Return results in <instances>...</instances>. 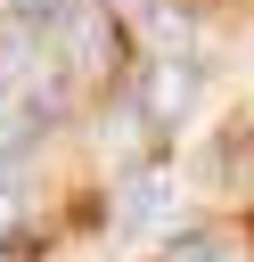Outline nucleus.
<instances>
[{
  "label": "nucleus",
  "instance_id": "4",
  "mask_svg": "<svg viewBox=\"0 0 254 262\" xmlns=\"http://www.w3.org/2000/svg\"><path fill=\"white\" fill-rule=\"evenodd\" d=\"M147 33L164 41V57H180V49H188V16H180V8H147Z\"/></svg>",
  "mask_w": 254,
  "mask_h": 262
},
{
  "label": "nucleus",
  "instance_id": "2",
  "mask_svg": "<svg viewBox=\"0 0 254 262\" xmlns=\"http://www.w3.org/2000/svg\"><path fill=\"white\" fill-rule=\"evenodd\" d=\"M147 115L156 123H180L188 115V98H197V74H188V57H147Z\"/></svg>",
  "mask_w": 254,
  "mask_h": 262
},
{
  "label": "nucleus",
  "instance_id": "3",
  "mask_svg": "<svg viewBox=\"0 0 254 262\" xmlns=\"http://www.w3.org/2000/svg\"><path fill=\"white\" fill-rule=\"evenodd\" d=\"M164 262H238V254H229V237H221V229H188V237H172V254H164Z\"/></svg>",
  "mask_w": 254,
  "mask_h": 262
},
{
  "label": "nucleus",
  "instance_id": "5",
  "mask_svg": "<svg viewBox=\"0 0 254 262\" xmlns=\"http://www.w3.org/2000/svg\"><path fill=\"white\" fill-rule=\"evenodd\" d=\"M16 213H25V196H16V180H8V172H0V229H8V221H16Z\"/></svg>",
  "mask_w": 254,
  "mask_h": 262
},
{
  "label": "nucleus",
  "instance_id": "1",
  "mask_svg": "<svg viewBox=\"0 0 254 262\" xmlns=\"http://www.w3.org/2000/svg\"><path fill=\"white\" fill-rule=\"evenodd\" d=\"M172 213H180V180H172V172H131V180L115 188V229H123V237H156Z\"/></svg>",
  "mask_w": 254,
  "mask_h": 262
}]
</instances>
